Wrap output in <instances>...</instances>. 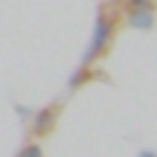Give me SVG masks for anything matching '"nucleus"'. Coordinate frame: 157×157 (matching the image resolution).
Returning a JSON list of instances; mask_svg holds the SVG:
<instances>
[{"instance_id":"7ed1b4c3","label":"nucleus","mask_w":157,"mask_h":157,"mask_svg":"<svg viewBox=\"0 0 157 157\" xmlns=\"http://www.w3.org/2000/svg\"><path fill=\"white\" fill-rule=\"evenodd\" d=\"M131 23L140 29H148L151 26V12H131Z\"/></svg>"},{"instance_id":"20e7f679","label":"nucleus","mask_w":157,"mask_h":157,"mask_svg":"<svg viewBox=\"0 0 157 157\" xmlns=\"http://www.w3.org/2000/svg\"><path fill=\"white\" fill-rule=\"evenodd\" d=\"M128 12H151V0H128Z\"/></svg>"},{"instance_id":"39448f33","label":"nucleus","mask_w":157,"mask_h":157,"mask_svg":"<svg viewBox=\"0 0 157 157\" xmlns=\"http://www.w3.org/2000/svg\"><path fill=\"white\" fill-rule=\"evenodd\" d=\"M87 76H90L87 70H78V73H76L73 78H70V87H76V84H82V82H87Z\"/></svg>"},{"instance_id":"423d86ee","label":"nucleus","mask_w":157,"mask_h":157,"mask_svg":"<svg viewBox=\"0 0 157 157\" xmlns=\"http://www.w3.org/2000/svg\"><path fill=\"white\" fill-rule=\"evenodd\" d=\"M17 157H41V148H38V146H26Z\"/></svg>"},{"instance_id":"f03ea898","label":"nucleus","mask_w":157,"mask_h":157,"mask_svg":"<svg viewBox=\"0 0 157 157\" xmlns=\"http://www.w3.org/2000/svg\"><path fill=\"white\" fill-rule=\"evenodd\" d=\"M52 122H56V111H52V108H44V111L35 117V134H47Z\"/></svg>"},{"instance_id":"0eeeda50","label":"nucleus","mask_w":157,"mask_h":157,"mask_svg":"<svg viewBox=\"0 0 157 157\" xmlns=\"http://www.w3.org/2000/svg\"><path fill=\"white\" fill-rule=\"evenodd\" d=\"M143 157H154V154H143Z\"/></svg>"},{"instance_id":"f257e3e1","label":"nucleus","mask_w":157,"mask_h":157,"mask_svg":"<svg viewBox=\"0 0 157 157\" xmlns=\"http://www.w3.org/2000/svg\"><path fill=\"white\" fill-rule=\"evenodd\" d=\"M111 32H113V23L108 21V15H99V21H96V35H93V44H90L87 56H84V67H87V64L96 58V52H102V50H105V44L111 41Z\"/></svg>"}]
</instances>
